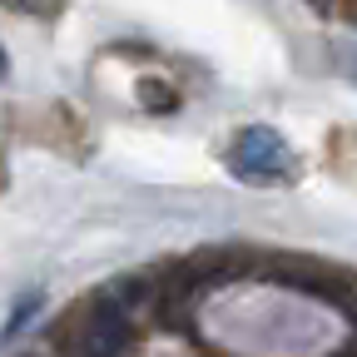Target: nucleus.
I'll return each mask as SVG.
<instances>
[{
	"label": "nucleus",
	"mask_w": 357,
	"mask_h": 357,
	"mask_svg": "<svg viewBox=\"0 0 357 357\" xmlns=\"http://www.w3.org/2000/svg\"><path fill=\"white\" fill-rule=\"evenodd\" d=\"M238 273H248V248H234V243H229V248H199L194 258L174 263L169 278H164V288L154 293L159 323L174 328V333H184V328H189L194 298H199L204 288L223 283V278H238Z\"/></svg>",
	"instance_id": "nucleus-1"
},
{
	"label": "nucleus",
	"mask_w": 357,
	"mask_h": 357,
	"mask_svg": "<svg viewBox=\"0 0 357 357\" xmlns=\"http://www.w3.org/2000/svg\"><path fill=\"white\" fill-rule=\"evenodd\" d=\"M124 283L105 288L100 298H89L75 333L65 337V347L75 357H124L129 342H134V328H129V312H124Z\"/></svg>",
	"instance_id": "nucleus-2"
},
{
	"label": "nucleus",
	"mask_w": 357,
	"mask_h": 357,
	"mask_svg": "<svg viewBox=\"0 0 357 357\" xmlns=\"http://www.w3.org/2000/svg\"><path fill=\"white\" fill-rule=\"evenodd\" d=\"M234 174L243 184L278 189V184H293L298 178V154L273 124H248L234 144Z\"/></svg>",
	"instance_id": "nucleus-3"
},
{
	"label": "nucleus",
	"mask_w": 357,
	"mask_h": 357,
	"mask_svg": "<svg viewBox=\"0 0 357 357\" xmlns=\"http://www.w3.org/2000/svg\"><path fill=\"white\" fill-rule=\"evenodd\" d=\"M258 278L278 283V288H293V293H307V298H328V303H357L352 298V273H342V268L323 263V258H298V253H273L258 263Z\"/></svg>",
	"instance_id": "nucleus-4"
},
{
	"label": "nucleus",
	"mask_w": 357,
	"mask_h": 357,
	"mask_svg": "<svg viewBox=\"0 0 357 357\" xmlns=\"http://www.w3.org/2000/svg\"><path fill=\"white\" fill-rule=\"evenodd\" d=\"M45 307V293H25L20 303H15V312H10V323H6V337H15V333H25V323L35 318V312Z\"/></svg>",
	"instance_id": "nucleus-5"
},
{
	"label": "nucleus",
	"mask_w": 357,
	"mask_h": 357,
	"mask_svg": "<svg viewBox=\"0 0 357 357\" xmlns=\"http://www.w3.org/2000/svg\"><path fill=\"white\" fill-rule=\"evenodd\" d=\"M0 6H10L20 15H40V20H55L65 10V0H0Z\"/></svg>",
	"instance_id": "nucleus-6"
},
{
	"label": "nucleus",
	"mask_w": 357,
	"mask_h": 357,
	"mask_svg": "<svg viewBox=\"0 0 357 357\" xmlns=\"http://www.w3.org/2000/svg\"><path fill=\"white\" fill-rule=\"evenodd\" d=\"M139 105H144V109H174L178 100L169 95V84H149V79H144V84H139Z\"/></svg>",
	"instance_id": "nucleus-7"
},
{
	"label": "nucleus",
	"mask_w": 357,
	"mask_h": 357,
	"mask_svg": "<svg viewBox=\"0 0 357 357\" xmlns=\"http://www.w3.org/2000/svg\"><path fill=\"white\" fill-rule=\"evenodd\" d=\"M347 75H352V84H357V55H347Z\"/></svg>",
	"instance_id": "nucleus-8"
},
{
	"label": "nucleus",
	"mask_w": 357,
	"mask_h": 357,
	"mask_svg": "<svg viewBox=\"0 0 357 357\" xmlns=\"http://www.w3.org/2000/svg\"><path fill=\"white\" fill-rule=\"evenodd\" d=\"M6 70H10V60H6V50H0V79H6Z\"/></svg>",
	"instance_id": "nucleus-9"
},
{
	"label": "nucleus",
	"mask_w": 357,
	"mask_h": 357,
	"mask_svg": "<svg viewBox=\"0 0 357 357\" xmlns=\"http://www.w3.org/2000/svg\"><path fill=\"white\" fill-rule=\"evenodd\" d=\"M352 318H357V303H352Z\"/></svg>",
	"instance_id": "nucleus-10"
},
{
	"label": "nucleus",
	"mask_w": 357,
	"mask_h": 357,
	"mask_svg": "<svg viewBox=\"0 0 357 357\" xmlns=\"http://www.w3.org/2000/svg\"><path fill=\"white\" fill-rule=\"evenodd\" d=\"M0 184H6V178H0Z\"/></svg>",
	"instance_id": "nucleus-11"
}]
</instances>
